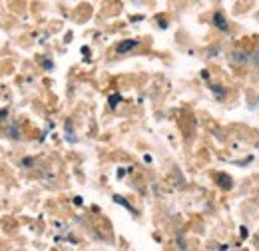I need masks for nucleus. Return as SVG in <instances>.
I'll return each instance as SVG.
<instances>
[{
  "mask_svg": "<svg viewBox=\"0 0 259 251\" xmlns=\"http://www.w3.org/2000/svg\"><path fill=\"white\" fill-rule=\"evenodd\" d=\"M118 102H120V96H112V98H110V106H112V108H114Z\"/></svg>",
  "mask_w": 259,
  "mask_h": 251,
  "instance_id": "20e7f679",
  "label": "nucleus"
},
{
  "mask_svg": "<svg viewBox=\"0 0 259 251\" xmlns=\"http://www.w3.org/2000/svg\"><path fill=\"white\" fill-rule=\"evenodd\" d=\"M213 22H215V26H218L220 30L227 32V28H229V26H227V22H226V18H224V14H222V12H218V14L213 16Z\"/></svg>",
  "mask_w": 259,
  "mask_h": 251,
  "instance_id": "f03ea898",
  "label": "nucleus"
},
{
  "mask_svg": "<svg viewBox=\"0 0 259 251\" xmlns=\"http://www.w3.org/2000/svg\"><path fill=\"white\" fill-rule=\"evenodd\" d=\"M136 46H138V42H136V40H126V42H120V44H118V54H126L128 50L136 48Z\"/></svg>",
  "mask_w": 259,
  "mask_h": 251,
  "instance_id": "f257e3e1",
  "label": "nucleus"
},
{
  "mask_svg": "<svg viewBox=\"0 0 259 251\" xmlns=\"http://www.w3.org/2000/svg\"><path fill=\"white\" fill-rule=\"evenodd\" d=\"M220 180H222V186H224V188H231V184H227V182H229L227 176H220Z\"/></svg>",
  "mask_w": 259,
  "mask_h": 251,
  "instance_id": "7ed1b4c3",
  "label": "nucleus"
}]
</instances>
